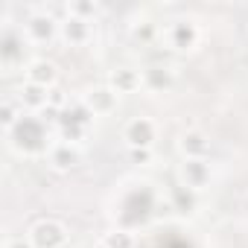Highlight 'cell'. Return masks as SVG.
I'll list each match as a JSON object with an SVG mask.
<instances>
[{
    "instance_id": "5",
    "label": "cell",
    "mask_w": 248,
    "mask_h": 248,
    "mask_svg": "<svg viewBox=\"0 0 248 248\" xmlns=\"http://www.w3.org/2000/svg\"><path fill=\"white\" fill-rule=\"evenodd\" d=\"M178 152L184 161H207L210 155V138L199 129H187L178 135Z\"/></svg>"
},
{
    "instance_id": "6",
    "label": "cell",
    "mask_w": 248,
    "mask_h": 248,
    "mask_svg": "<svg viewBox=\"0 0 248 248\" xmlns=\"http://www.w3.org/2000/svg\"><path fill=\"white\" fill-rule=\"evenodd\" d=\"M82 102L93 111V117H105V114H114V111H117L120 93H117L111 85H96V88H91V91L85 93Z\"/></svg>"
},
{
    "instance_id": "12",
    "label": "cell",
    "mask_w": 248,
    "mask_h": 248,
    "mask_svg": "<svg viewBox=\"0 0 248 248\" xmlns=\"http://www.w3.org/2000/svg\"><path fill=\"white\" fill-rule=\"evenodd\" d=\"M108 85L123 96V93H135L143 88V73L135 70V67H114L108 73Z\"/></svg>"
},
{
    "instance_id": "26",
    "label": "cell",
    "mask_w": 248,
    "mask_h": 248,
    "mask_svg": "<svg viewBox=\"0 0 248 248\" xmlns=\"http://www.w3.org/2000/svg\"><path fill=\"white\" fill-rule=\"evenodd\" d=\"M76 248H93V245H91V242H82V245H76Z\"/></svg>"
},
{
    "instance_id": "23",
    "label": "cell",
    "mask_w": 248,
    "mask_h": 248,
    "mask_svg": "<svg viewBox=\"0 0 248 248\" xmlns=\"http://www.w3.org/2000/svg\"><path fill=\"white\" fill-rule=\"evenodd\" d=\"M67 105H70V96L56 85V88L50 91V102H47V108H53V111H64Z\"/></svg>"
},
{
    "instance_id": "3",
    "label": "cell",
    "mask_w": 248,
    "mask_h": 248,
    "mask_svg": "<svg viewBox=\"0 0 248 248\" xmlns=\"http://www.w3.org/2000/svg\"><path fill=\"white\" fill-rule=\"evenodd\" d=\"M158 138V129L149 117H132L126 126H123V140L129 149H152Z\"/></svg>"
},
{
    "instance_id": "18",
    "label": "cell",
    "mask_w": 248,
    "mask_h": 248,
    "mask_svg": "<svg viewBox=\"0 0 248 248\" xmlns=\"http://www.w3.org/2000/svg\"><path fill=\"white\" fill-rule=\"evenodd\" d=\"M24 59V41L18 35H3V44H0V62L3 67H15Z\"/></svg>"
},
{
    "instance_id": "11",
    "label": "cell",
    "mask_w": 248,
    "mask_h": 248,
    "mask_svg": "<svg viewBox=\"0 0 248 248\" xmlns=\"http://www.w3.org/2000/svg\"><path fill=\"white\" fill-rule=\"evenodd\" d=\"M47 161L56 172H70L82 164V152L73 146V143H56L50 152H47Z\"/></svg>"
},
{
    "instance_id": "8",
    "label": "cell",
    "mask_w": 248,
    "mask_h": 248,
    "mask_svg": "<svg viewBox=\"0 0 248 248\" xmlns=\"http://www.w3.org/2000/svg\"><path fill=\"white\" fill-rule=\"evenodd\" d=\"M178 178H181L184 187H190V190L199 193V190H204V187L210 184L213 172H210V164H207V161H181Z\"/></svg>"
},
{
    "instance_id": "2",
    "label": "cell",
    "mask_w": 248,
    "mask_h": 248,
    "mask_svg": "<svg viewBox=\"0 0 248 248\" xmlns=\"http://www.w3.org/2000/svg\"><path fill=\"white\" fill-rule=\"evenodd\" d=\"M199 41H202V30L190 18H178V21H172L167 27V44L175 53H190V50L199 47Z\"/></svg>"
},
{
    "instance_id": "10",
    "label": "cell",
    "mask_w": 248,
    "mask_h": 248,
    "mask_svg": "<svg viewBox=\"0 0 248 248\" xmlns=\"http://www.w3.org/2000/svg\"><path fill=\"white\" fill-rule=\"evenodd\" d=\"M175 88V70L167 64H149L143 70V91L149 93H167Z\"/></svg>"
},
{
    "instance_id": "15",
    "label": "cell",
    "mask_w": 248,
    "mask_h": 248,
    "mask_svg": "<svg viewBox=\"0 0 248 248\" xmlns=\"http://www.w3.org/2000/svg\"><path fill=\"white\" fill-rule=\"evenodd\" d=\"M24 120V105L12 96H6L3 102H0V126H3V132H15L21 126Z\"/></svg>"
},
{
    "instance_id": "17",
    "label": "cell",
    "mask_w": 248,
    "mask_h": 248,
    "mask_svg": "<svg viewBox=\"0 0 248 248\" xmlns=\"http://www.w3.org/2000/svg\"><path fill=\"white\" fill-rule=\"evenodd\" d=\"M59 123H73V126L91 129V123H93V111H91L85 102H70V105L62 111V120H59Z\"/></svg>"
},
{
    "instance_id": "14",
    "label": "cell",
    "mask_w": 248,
    "mask_h": 248,
    "mask_svg": "<svg viewBox=\"0 0 248 248\" xmlns=\"http://www.w3.org/2000/svg\"><path fill=\"white\" fill-rule=\"evenodd\" d=\"M15 99H18L24 108H30V111H41V108H47V102H50V91H47V88H41V85H32V82H27V79H24V85L18 88Z\"/></svg>"
},
{
    "instance_id": "4",
    "label": "cell",
    "mask_w": 248,
    "mask_h": 248,
    "mask_svg": "<svg viewBox=\"0 0 248 248\" xmlns=\"http://www.w3.org/2000/svg\"><path fill=\"white\" fill-rule=\"evenodd\" d=\"M59 30H62V24H59L53 15H47V12H35V15H30L27 24H24V35H27V41H32V44H50Z\"/></svg>"
},
{
    "instance_id": "13",
    "label": "cell",
    "mask_w": 248,
    "mask_h": 248,
    "mask_svg": "<svg viewBox=\"0 0 248 248\" xmlns=\"http://www.w3.org/2000/svg\"><path fill=\"white\" fill-rule=\"evenodd\" d=\"M62 38L70 44V47H85L88 41H91V35H93V30H91V21H82V18H73V15H67L64 21H62Z\"/></svg>"
},
{
    "instance_id": "9",
    "label": "cell",
    "mask_w": 248,
    "mask_h": 248,
    "mask_svg": "<svg viewBox=\"0 0 248 248\" xmlns=\"http://www.w3.org/2000/svg\"><path fill=\"white\" fill-rule=\"evenodd\" d=\"M9 135L21 138L15 146H18L21 152H27V155H30V152H38V149L44 146V140H47V138H44V129H41V123H35V120H27V117L21 120V126H18L15 132H9Z\"/></svg>"
},
{
    "instance_id": "22",
    "label": "cell",
    "mask_w": 248,
    "mask_h": 248,
    "mask_svg": "<svg viewBox=\"0 0 248 248\" xmlns=\"http://www.w3.org/2000/svg\"><path fill=\"white\" fill-rule=\"evenodd\" d=\"M59 132H62V140H64V143H73V146L88 138V129L73 126V123H59Z\"/></svg>"
},
{
    "instance_id": "7",
    "label": "cell",
    "mask_w": 248,
    "mask_h": 248,
    "mask_svg": "<svg viewBox=\"0 0 248 248\" xmlns=\"http://www.w3.org/2000/svg\"><path fill=\"white\" fill-rule=\"evenodd\" d=\"M24 73H27V82L41 85V88H47V91H53V88L59 85V64L50 62V59H32V62L24 67Z\"/></svg>"
},
{
    "instance_id": "20",
    "label": "cell",
    "mask_w": 248,
    "mask_h": 248,
    "mask_svg": "<svg viewBox=\"0 0 248 248\" xmlns=\"http://www.w3.org/2000/svg\"><path fill=\"white\" fill-rule=\"evenodd\" d=\"M129 35H132L138 44H152V41L158 38V24L149 21V18H140V21H135V24L129 27Z\"/></svg>"
},
{
    "instance_id": "21",
    "label": "cell",
    "mask_w": 248,
    "mask_h": 248,
    "mask_svg": "<svg viewBox=\"0 0 248 248\" xmlns=\"http://www.w3.org/2000/svg\"><path fill=\"white\" fill-rule=\"evenodd\" d=\"M99 12H102V6L96 0H73V3H67V15L82 18V21H93Z\"/></svg>"
},
{
    "instance_id": "19",
    "label": "cell",
    "mask_w": 248,
    "mask_h": 248,
    "mask_svg": "<svg viewBox=\"0 0 248 248\" xmlns=\"http://www.w3.org/2000/svg\"><path fill=\"white\" fill-rule=\"evenodd\" d=\"M135 233L126 228H111L102 233V248H135Z\"/></svg>"
},
{
    "instance_id": "25",
    "label": "cell",
    "mask_w": 248,
    "mask_h": 248,
    "mask_svg": "<svg viewBox=\"0 0 248 248\" xmlns=\"http://www.w3.org/2000/svg\"><path fill=\"white\" fill-rule=\"evenodd\" d=\"M3 248H35V245L30 242V236H6Z\"/></svg>"
},
{
    "instance_id": "1",
    "label": "cell",
    "mask_w": 248,
    "mask_h": 248,
    "mask_svg": "<svg viewBox=\"0 0 248 248\" xmlns=\"http://www.w3.org/2000/svg\"><path fill=\"white\" fill-rule=\"evenodd\" d=\"M27 236L35 248H64L70 242V231L62 219H38Z\"/></svg>"
},
{
    "instance_id": "24",
    "label": "cell",
    "mask_w": 248,
    "mask_h": 248,
    "mask_svg": "<svg viewBox=\"0 0 248 248\" xmlns=\"http://www.w3.org/2000/svg\"><path fill=\"white\" fill-rule=\"evenodd\" d=\"M129 158H132V164H149L152 161V149H129Z\"/></svg>"
},
{
    "instance_id": "16",
    "label": "cell",
    "mask_w": 248,
    "mask_h": 248,
    "mask_svg": "<svg viewBox=\"0 0 248 248\" xmlns=\"http://www.w3.org/2000/svg\"><path fill=\"white\" fill-rule=\"evenodd\" d=\"M170 199H172V210L181 213V216H190V213H196V207H199L196 190H190V187H184V184H178Z\"/></svg>"
}]
</instances>
